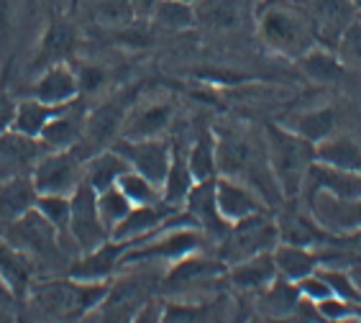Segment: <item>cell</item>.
<instances>
[{
	"label": "cell",
	"mask_w": 361,
	"mask_h": 323,
	"mask_svg": "<svg viewBox=\"0 0 361 323\" xmlns=\"http://www.w3.org/2000/svg\"><path fill=\"white\" fill-rule=\"evenodd\" d=\"M277 244H279L277 221L267 216V211H262L228 226L221 249H218V260L226 267H231V264L249 260V257H257V254L274 252Z\"/></svg>",
	"instance_id": "4"
},
{
	"label": "cell",
	"mask_w": 361,
	"mask_h": 323,
	"mask_svg": "<svg viewBox=\"0 0 361 323\" xmlns=\"http://www.w3.org/2000/svg\"><path fill=\"white\" fill-rule=\"evenodd\" d=\"M13 111H16V106L11 103V98H8L6 92L0 90V134H3L6 128H11V121H13Z\"/></svg>",
	"instance_id": "43"
},
{
	"label": "cell",
	"mask_w": 361,
	"mask_h": 323,
	"mask_svg": "<svg viewBox=\"0 0 361 323\" xmlns=\"http://www.w3.org/2000/svg\"><path fill=\"white\" fill-rule=\"evenodd\" d=\"M152 23L164 31H188L197 26L195 21V6L182 3V0H159L152 11Z\"/></svg>",
	"instance_id": "32"
},
{
	"label": "cell",
	"mask_w": 361,
	"mask_h": 323,
	"mask_svg": "<svg viewBox=\"0 0 361 323\" xmlns=\"http://www.w3.org/2000/svg\"><path fill=\"white\" fill-rule=\"evenodd\" d=\"M315 308H318V316L323 318V321H346V318H351V316H359V305L343 300V298H336V295L315 303Z\"/></svg>",
	"instance_id": "41"
},
{
	"label": "cell",
	"mask_w": 361,
	"mask_h": 323,
	"mask_svg": "<svg viewBox=\"0 0 361 323\" xmlns=\"http://www.w3.org/2000/svg\"><path fill=\"white\" fill-rule=\"evenodd\" d=\"M0 236L18 252L26 254L28 260H51L59 254V246H62V233L49 224L39 208H31L18 221L3 226Z\"/></svg>",
	"instance_id": "6"
},
{
	"label": "cell",
	"mask_w": 361,
	"mask_h": 323,
	"mask_svg": "<svg viewBox=\"0 0 361 323\" xmlns=\"http://www.w3.org/2000/svg\"><path fill=\"white\" fill-rule=\"evenodd\" d=\"M128 167L149 177L154 185H164L172 162V141L159 136V139H116L111 144Z\"/></svg>",
	"instance_id": "8"
},
{
	"label": "cell",
	"mask_w": 361,
	"mask_h": 323,
	"mask_svg": "<svg viewBox=\"0 0 361 323\" xmlns=\"http://www.w3.org/2000/svg\"><path fill=\"white\" fill-rule=\"evenodd\" d=\"M131 208H133L131 200H128L116 185L97 193V213H100V218H103L108 233H113L121 224H123L126 216L131 213Z\"/></svg>",
	"instance_id": "36"
},
{
	"label": "cell",
	"mask_w": 361,
	"mask_h": 323,
	"mask_svg": "<svg viewBox=\"0 0 361 323\" xmlns=\"http://www.w3.org/2000/svg\"><path fill=\"white\" fill-rule=\"evenodd\" d=\"M133 6L131 0H97L95 3V16L100 23H111V26H126L133 18Z\"/></svg>",
	"instance_id": "39"
},
{
	"label": "cell",
	"mask_w": 361,
	"mask_h": 323,
	"mask_svg": "<svg viewBox=\"0 0 361 323\" xmlns=\"http://www.w3.org/2000/svg\"><path fill=\"white\" fill-rule=\"evenodd\" d=\"M62 108L64 106H49V103H42V100L28 98V100H23V103L16 106L11 128H16V131H21V134H26V136L39 139L42 131H44V126H47L49 121L54 118Z\"/></svg>",
	"instance_id": "31"
},
{
	"label": "cell",
	"mask_w": 361,
	"mask_h": 323,
	"mask_svg": "<svg viewBox=\"0 0 361 323\" xmlns=\"http://www.w3.org/2000/svg\"><path fill=\"white\" fill-rule=\"evenodd\" d=\"M116 188L131 200V205H154L164 200L159 185H154L149 177H144L141 172H136V169H126L123 175L118 177Z\"/></svg>",
	"instance_id": "34"
},
{
	"label": "cell",
	"mask_w": 361,
	"mask_h": 323,
	"mask_svg": "<svg viewBox=\"0 0 361 323\" xmlns=\"http://www.w3.org/2000/svg\"><path fill=\"white\" fill-rule=\"evenodd\" d=\"M264 152L279 193L287 200H298L307 167L315 162V144L290 128L269 123L264 128Z\"/></svg>",
	"instance_id": "3"
},
{
	"label": "cell",
	"mask_w": 361,
	"mask_h": 323,
	"mask_svg": "<svg viewBox=\"0 0 361 323\" xmlns=\"http://www.w3.org/2000/svg\"><path fill=\"white\" fill-rule=\"evenodd\" d=\"M126 169H131L128 162H126L113 147H108L85 159V180L100 193V190H108L118 183V177L123 175Z\"/></svg>",
	"instance_id": "29"
},
{
	"label": "cell",
	"mask_w": 361,
	"mask_h": 323,
	"mask_svg": "<svg viewBox=\"0 0 361 323\" xmlns=\"http://www.w3.org/2000/svg\"><path fill=\"white\" fill-rule=\"evenodd\" d=\"M315 159L328 164V167L361 172V147L351 136H343L338 131L315 144Z\"/></svg>",
	"instance_id": "27"
},
{
	"label": "cell",
	"mask_w": 361,
	"mask_h": 323,
	"mask_svg": "<svg viewBox=\"0 0 361 323\" xmlns=\"http://www.w3.org/2000/svg\"><path fill=\"white\" fill-rule=\"evenodd\" d=\"M336 54L341 56V62L346 64H361V21L354 18L343 31V36L336 44Z\"/></svg>",
	"instance_id": "40"
},
{
	"label": "cell",
	"mask_w": 361,
	"mask_h": 323,
	"mask_svg": "<svg viewBox=\"0 0 361 323\" xmlns=\"http://www.w3.org/2000/svg\"><path fill=\"white\" fill-rule=\"evenodd\" d=\"M298 62H302L307 75L313 80H320V83H334V80H338L341 75H343V70H346V64L341 62V56L334 54V51H328V47H320V44L313 47V49L307 51L302 59H298Z\"/></svg>",
	"instance_id": "33"
},
{
	"label": "cell",
	"mask_w": 361,
	"mask_h": 323,
	"mask_svg": "<svg viewBox=\"0 0 361 323\" xmlns=\"http://www.w3.org/2000/svg\"><path fill=\"white\" fill-rule=\"evenodd\" d=\"M77 95H80L77 72L64 62L51 64L42 78L36 80L34 90H31V98L49 103V106H67V103L77 100Z\"/></svg>",
	"instance_id": "20"
},
{
	"label": "cell",
	"mask_w": 361,
	"mask_h": 323,
	"mask_svg": "<svg viewBox=\"0 0 361 323\" xmlns=\"http://www.w3.org/2000/svg\"><path fill=\"white\" fill-rule=\"evenodd\" d=\"M123 116L126 111L116 103H105V106H97L95 111L87 113V118H85V134H82V141L77 144L75 152L85 149L87 154H95L100 149H108L113 141L121 136V126H123Z\"/></svg>",
	"instance_id": "16"
},
{
	"label": "cell",
	"mask_w": 361,
	"mask_h": 323,
	"mask_svg": "<svg viewBox=\"0 0 361 323\" xmlns=\"http://www.w3.org/2000/svg\"><path fill=\"white\" fill-rule=\"evenodd\" d=\"M36 200H39V193H36L31 175L0 180V228L18 221L31 208H36Z\"/></svg>",
	"instance_id": "21"
},
{
	"label": "cell",
	"mask_w": 361,
	"mask_h": 323,
	"mask_svg": "<svg viewBox=\"0 0 361 323\" xmlns=\"http://www.w3.org/2000/svg\"><path fill=\"white\" fill-rule=\"evenodd\" d=\"M351 3L356 6V11H361V0H351Z\"/></svg>",
	"instance_id": "46"
},
{
	"label": "cell",
	"mask_w": 361,
	"mask_h": 323,
	"mask_svg": "<svg viewBox=\"0 0 361 323\" xmlns=\"http://www.w3.org/2000/svg\"><path fill=\"white\" fill-rule=\"evenodd\" d=\"M302 200L323 231L334 236L361 231V197L351 200V197H334L328 193H313Z\"/></svg>",
	"instance_id": "9"
},
{
	"label": "cell",
	"mask_w": 361,
	"mask_h": 323,
	"mask_svg": "<svg viewBox=\"0 0 361 323\" xmlns=\"http://www.w3.org/2000/svg\"><path fill=\"white\" fill-rule=\"evenodd\" d=\"M111 280L85 282V280H49L42 285H31L26 295V308L34 318L44 321H70L82 318L100 308L108 295Z\"/></svg>",
	"instance_id": "2"
},
{
	"label": "cell",
	"mask_w": 361,
	"mask_h": 323,
	"mask_svg": "<svg viewBox=\"0 0 361 323\" xmlns=\"http://www.w3.org/2000/svg\"><path fill=\"white\" fill-rule=\"evenodd\" d=\"M182 3H190V6H195V3H200V0H182Z\"/></svg>",
	"instance_id": "47"
},
{
	"label": "cell",
	"mask_w": 361,
	"mask_h": 323,
	"mask_svg": "<svg viewBox=\"0 0 361 323\" xmlns=\"http://www.w3.org/2000/svg\"><path fill=\"white\" fill-rule=\"evenodd\" d=\"M257 3H259V0H257Z\"/></svg>",
	"instance_id": "48"
},
{
	"label": "cell",
	"mask_w": 361,
	"mask_h": 323,
	"mask_svg": "<svg viewBox=\"0 0 361 323\" xmlns=\"http://www.w3.org/2000/svg\"><path fill=\"white\" fill-rule=\"evenodd\" d=\"M31 177L39 195L70 197L85 180V162L75 149H44Z\"/></svg>",
	"instance_id": "5"
},
{
	"label": "cell",
	"mask_w": 361,
	"mask_h": 323,
	"mask_svg": "<svg viewBox=\"0 0 361 323\" xmlns=\"http://www.w3.org/2000/svg\"><path fill=\"white\" fill-rule=\"evenodd\" d=\"M174 118V106L169 100H146L141 106L126 111L118 139H159L167 136Z\"/></svg>",
	"instance_id": "13"
},
{
	"label": "cell",
	"mask_w": 361,
	"mask_h": 323,
	"mask_svg": "<svg viewBox=\"0 0 361 323\" xmlns=\"http://www.w3.org/2000/svg\"><path fill=\"white\" fill-rule=\"evenodd\" d=\"M264 305H267V313L271 318H290L295 305L300 300V293H298V285L285 277H277V280L271 282L269 288H264Z\"/></svg>",
	"instance_id": "35"
},
{
	"label": "cell",
	"mask_w": 361,
	"mask_h": 323,
	"mask_svg": "<svg viewBox=\"0 0 361 323\" xmlns=\"http://www.w3.org/2000/svg\"><path fill=\"white\" fill-rule=\"evenodd\" d=\"M192 185H195V180L188 164V152H185L177 141H172V162H169L167 180L161 185L164 203L174 205V208H182L190 195V190H192Z\"/></svg>",
	"instance_id": "28"
},
{
	"label": "cell",
	"mask_w": 361,
	"mask_h": 323,
	"mask_svg": "<svg viewBox=\"0 0 361 323\" xmlns=\"http://www.w3.org/2000/svg\"><path fill=\"white\" fill-rule=\"evenodd\" d=\"M254 31L267 49L287 59H302L318 47L307 11L300 0H259Z\"/></svg>",
	"instance_id": "1"
},
{
	"label": "cell",
	"mask_w": 361,
	"mask_h": 323,
	"mask_svg": "<svg viewBox=\"0 0 361 323\" xmlns=\"http://www.w3.org/2000/svg\"><path fill=\"white\" fill-rule=\"evenodd\" d=\"M0 280L6 282V288L11 290L16 300H26L31 280H34L31 260L16 246L8 244L3 236H0Z\"/></svg>",
	"instance_id": "23"
},
{
	"label": "cell",
	"mask_w": 361,
	"mask_h": 323,
	"mask_svg": "<svg viewBox=\"0 0 361 323\" xmlns=\"http://www.w3.org/2000/svg\"><path fill=\"white\" fill-rule=\"evenodd\" d=\"M85 118H87L85 106H80L77 100L67 103V106L44 126L42 136H39L42 147L44 149H77V144L82 141V134H85Z\"/></svg>",
	"instance_id": "17"
},
{
	"label": "cell",
	"mask_w": 361,
	"mask_h": 323,
	"mask_svg": "<svg viewBox=\"0 0 361 323\" xmlns=\"http://www.w3.org/2000/svg\"><path fill=\"white\" fill-rule=\"evenodd\" d=\"M36 208L56 231L70 236V197L67 195H39Z\"/></svg>",
	"instance_id": "38"
},
{
	"label": "cell",
	"mask_w": 361,
	"mask_h": 323,
	"mask_svg": "<svg viewBox=\"0 0 361 323\" xmlns=\"http://www.w3.org/2000/svg\"><path fill=\"white\" fill-rule=\"evenodd\" d=\"M226 274H228V280H231L233 288L246 290V293L269 288L271 282L279 277L271 252L257 254V257H249V260L236 262V264H231V267L226 269Z\"/></svg>",
	"instance_id": "22"
},
{
	"label": "cell",
	"mask_w": 361,
	"mask_h": 323,
	"mask_svg": "<svg viewBox=\"0 0 361 323\" xmlns=\"http://www.w3.org/2000/svg\"><path fill=\"white\" fill-rule=\"evenodd\" d=\"M313 193H328L334 197H351L359 200L361 197V172H348V169L328 167L323 162L315 159L305 172L302 180V190L300 195L307 197Z\"/></svg>",
	"instance_id": "15"
},
{
	"label": "cell",
	"mask_w": 361,
	"mask_h": 323,
	"mask_svg": "<svg viewBox=\"0 0 361 323\" xmlns=\"http://www.w3.org/2000/svg\"><path fill=\"white\" fill-rule=\"evenodd\" d=\"M159 0H131V6H133V11L136 13H141L144 11L146 16H152V11H154V6H157Z\"/></svg>",
	"instance_id": "44"
},
{
	"label": "cell",
	"mask_w": 361,
	"mask_h": 323,
	"mask_svg": "<svg viewBox=\"0 0 361 323\" xmlns=\"http://www.w3.org/2000/svg\"><path fill=\"white\" fill-rule=\"evenodd\" d=\"M271 257H274V264H277V274L290 282H300L302 277H307V274L320 267L318 249H310V246L279 241L274 246Z\"/></svg>",
	"instance_id": "24"
},
{
	"label": "cell",
	"mask_w": 361,
	"mask_h": 323,
	"mask_svg": "<svg viewBox=\"0 0 361 323\" xmlns=\"http://www.w3.org/2000/svg\"><path fill=\"white\" fill-rule=\"evenodd\" d=\"M226 269L228 267L218 257H205L200 252H192L188 257H182V260L172 262V267H169L167 274V285H172L177 290H185V288L190 290L216 280V277L226 274Z\"/></svg>",
	"instance_id": "19"
},
{
	"label": "cell",
	"mask_w": 361,
	"mask_h": 323,
	"mask_svg": "<svg viewBox=\"0 0 361 323\" xmlns=\"http://www.w3.org/2000/svg\"><path fill=\"white\" fill-rule=\"evenodd\" d=\"M298 285V293L302 300H310V303H320L326 300V298L334 295V290L328 288V282L323 280V274L315 269V272H310L307 277H302L300 282H295Z\"/></svg>",
	"instance_id": "42"
},
{
	"label": "cell",
	"mask_w": 361,
	"mask_h": 323,
	"mask_svg": "<svg viewBox=\"0 0 361 323\" xmlns=\"http://www.w3.org/2000/svg\"><path fill=\"white\" fill-rule=\"evenodd\" d=\"M16 298L11 295V290L6 288V282L0 280V308H8V305H13Z\"/></svg>",
	"instance_id": "45"
},
{
	"label": "cell",
	"mask_w": 361,
	"mask_h": 323,
	"mask_svg": "<svg viewBox=\"0 0 361 323\" xmlns=\"http://www.w3.org/2000/svg\"><path fill=\"white\" fill-rule=\"evenodd\" d=\"M282 126L295 131L298 136L307 139L310 144H318V141L328 139L331 134H336V126H338V118H336L334 108H310V111H298L292 113L290 118L282 121Z\"/></svg>",
	"instance_id": "26"
},
{
	"label": "cell",
	"mask_w": 361,
	"mask_h": 323,
	"mask_svg": "<svg viewBox=\"0 0 361 323\" xmlns=\"http://www.w3.org/2000/svg\"><path fill=\"white\" fill-rule=\"evenodd\" d=\"M277 228H279V241L310 246V249L320 246L328 236V231L320 228L318 221L310 216V211H295V208H287L277 218Z\"/></svg>",
	"instance_id": "25"
},
{
	"label": "cell",
	"mask_w": 361,
	"mask_h": 323,
	"mask_svg": "<svg viewBox=\"0 0 361 323\" xmlns=\"http://www.w3.org/2000/svg\"><path fill=\"white\" fill-rule=\"evenodd\" d=\"M216 200L226 224H236L241 218H249L254 213L267 211V200L257 188L241 177L221 175L216 180Z\"/></svg>",
	"instance_id": "12"
},
{
	"label": "cell",
	"mask_w": 361,
	"mask_h": 323,
	"mask_svg": "<svg viewBox=\"0 0 361 323\" xmlns=\"http://www.w3.org/2000/svg\"><path fill=\"white\" fill-rule=\"evenodd\" d=\"M182 208L195 218V224L200 226L202 233L216 236V239H223L226 231H228V224L223 221L221 211H218L216 180H208V183H195Z\"/></svg>",
	"instance_id": "18"
},
{
	"label": "cell",
	"mask_w": 361,
	"mask_h": 323,
	"mask_svg": "<svg viewBox=\"0 0 361 323\" xmlns=\"http://www.w3.org/2000/svg\"><path fill=\"white\" fill-rule=\"evenodd\" d=\"M70 239L80 254L95 252L111 239L97 213V190L87 180H82V185L70 195Z\"/></svg>",
	"instance_id": "7"
},
{
	"label": "cell",
	"mask_w": 361,
	"mask_h": 323,
	"mask_svg": "<svg viewBox=\"0 0 361 323\" xmlns=\"http://www.w3.org/2000/svg\"><path fill=\"white\" fill-rule=\"evenodd\" d=\"M318 272L323 274V280L328 282V288L334 290L336 298H343V300L354 303V305H361V290L356 285L354 274L351 269H341L336 264H320Z\"/></svg>",
	"instance_id": "37"
},
{
	"label": "cell",
	"mask_w": 361,
	"mask_h": 323,
	"mask_svg": "<svg viewBox=\"0 0 361 323\" xmlns=\"http://www.w3.org/2000/svg\"><path fill=\"white\" fill-rule=\"evenodd\" d=\"M195 21L210 31H246L257 21V0H200L195 3Z\"/></svg>",
	"instance_id": "10"
},
{
	"label": "cell",
	"mask_w": 361,
	"mask_h": 323,
	"mask_svg": "<svg viewBox=\"0 0 361 323\" xmlns=\"http://www.w3.org/2000/svg\"><path fill=\"white\" fill-rule=\"evenodd\" d=\"M302 3H307L305 11L310 26H313L315 42L328 49H336L348 23L359 13L351 0H302Z\"/></svg>",
	"instance_id": "11"
},
{
	"label": "cell",
	"mask_w": 361,
	"mask_h": 323,
	"mask_svg": "<svg viewBox=\"0 0 361 323\" xmlns=\"http://www.w3.org/2000/svg\"><path fill=\"white\" fill-rule=\"evenodd\" d=\"M42 141L26 136L16 128H6L0 134V180L18 175H31L42 157Z\"/></svg>",
	"instance_id": "14"
},
{
	"label": "cell",
	"mask_w": 361,
	"mask_h": 323,
	"mask_svg": "<svg viewBox=\"0 0 361 323\" xmlns=\"http://www.w3.org/2000/svg\"><path fill=\"white\" fill-rule=\"evenodd\" d=\"M188 164L192 172L195 183H208V180H218V147H216V134L210 131H200L197 139L192 141V147L188 152Z\"/></svg>",
	"instance_id": "30"
}]
</instances>
